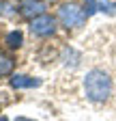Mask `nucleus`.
Masks as SVG:
<instances>
[{
  "label": "nucleus",
  "mask_w": 116,
  "mask_h": 121,
  "mask_svg": "<svg viewBox=\"0 0 116 121\" xmlns=\"http://www.w3.org/2000/svg\"><path fill=\"white\" fill-rule=\"evenodd\" d=\"M22 41H24V35H22V30H11V33L7 35V45L9 48H19L22 45Z\"/></svg>",
  "instance_id": "0eeeda50"
},
{
  "label": "nucleus",
  "mask_w": 116,
  "mask_h": 121,
  "mask_svg": "<svg viewBox=\"0 0 116 121\" xmlns=\"http://www.w3.org/2000/svg\"><path fill=\"white\" fill-rule=\"evenodd\" d=\"M99 11H105L108 15L116 13V2H110V0H101L99 2Z\"/></svg>",
  "instance_id": "6e6552de"
},
{
  "label": "nucleus",
  "mask_w": 116,
  "mask_h": 121,
  "mask_svg": "<svg viewBox=\"0 0 116 121\" xmlns=\"http://www.w3.org/2000/svg\"><path fill=\"white\" fill-rule=\"evenodd\" d=\"M30 30H32V35H37V37H50V35H54V30H56V20L52 17V15L43 13V15H39V17L30 20Z\"/></svg>",
  "instance_id": "7ed1b4c3"
},
{
  "label": "nucleus",
  "mask_w": 116,
  "mask_h": 121,
  "mask_svg": "<svg viewBox=\"0 0 116 121\" xmlns=\"http://www.w3.org/2000/svg\"><path fill=\"white\" fill-rule=\"evenodd\" d=\"M0 7H2V13H4V15H11V13H13V11H11L13 7H11V4H7V2H0Z\"/></svg>",
  "instance_id": "9d476101"
},
{
  "label": "nucleus",
  "mask_w": 116,
  "mask_h": 121,
  "mask_svg": "<svg viewBox=\"0 0 116 121\" xmlns=\"http://www.w3.org/2000/svg\"><path fill=\"white\" fill-rule=\"evenodd\" d=\"M86 17H88L86 11L80 9L77 4H73V2L62 4L60 9H58V20H60V24L65 28H77V26H82L86 22Z\"/></svg>",
  "instance_id": "f03ea898"
},
{
  "label": "nucleus",
  "mask_w": 116,
  "mask_h": 121,
  "mask_svg": "<svg viewBox=\"0 0 116 121\" xmlns=\"http://www.w3.org/2000/svg\"><path fill=\"white\" fill-rule=\"evenodd\" d=\"M84 91L90 102H105L112 93V80L103 69H90L84 78Z\"/></svg>",
  "instance_id": "f257e3e1"
},
{
  "label": "nucleus",
  "mask_w": 116,
  "mask_h": 121,
  "mask_svg": "<svg viewBox=\"0 0 116 121\" xmlns=\"http://www.w3.org/2000/svg\"><path fill=\"white\" fill-rule=\"evenodd\" d=\"M19 15L22 17H26V20H35V17H39V15H43L45 13V2L43 0H19Z\"/></svg>",
  "instance_id": "20e7f679"
},
{
  "label": "nucleus",
  "mask_w": 116,
  "mask_h": 121,
  "mask_svg": "<svg viewBox=\"0 0 116 121\" xmlns=\"http://www.w3.org/2000/svg\"><path fill=\"white\" fill-rule=\"evenodd\" d=\"M39 84H41V80L32 78V76H13L11 78V86L13 89H35Z\"/></svg>",
  "instance_id": "39448f33"
},
{
  "label": "nucleus",
  "mask_w": 116,
  "mask_h": 121,
  "mask_svg": "<svg viewBox=\"0 0 116 121\" xmlns=\"http://www.w3.org/2000/svg\"><path fill=\"white\" fill-rule=\"evenodd\" d=\"M13 67H15V60H13L9 54L0 52V78H4V76H9L13 71Z\"/></svg>",
  "instance_id": "423d86ee"
},
{
  "label": "nucleus",
  "mask_w": 116,
  "mask_h": 121,
  "mask_svg": "<svg viewBox=\"0 0 116 121\" xmlns=\"http://www.w3.org/2000/svg\"><path fill=\"white\" fill-rule=\"evenodd\" d=\"M15 121H35V119H26V117H17Z\"/></svg>",
  "instance_id": "9b49d317"
},
{
  "label": "nucleus",
  "mask_w": 116,
  "mask_h": 121,
  "mask_svg": "<svg viewBox=\"0 0 116 121\" xmlns=\"http://www.w3.org/2000/svg\"><path fill=\"white\" fill-rule=\"evenodd\" d=\"M0 121H9V119H7V117H0Z\"/></svg>",
  "instance_id": "f8f14e48"
},
{
  "label": "nucleus",
  "mask_w": 116,
  "mask_h": 121,
  "mask_svg": "<svg viewBox=\"0 0 116 121\" xmlns=\"http://www.w3.org/2000/svg\"><path fill=\"white\" fill-rule=\"evenodd\" d=\"M84 11H86V15L90 17L95 11H99V2H97V0H84Z\"/></svg>",
  "instance_id": "1a4fd4ad"
}]
</instances>
